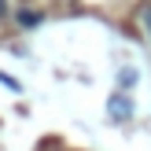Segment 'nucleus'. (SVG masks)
I'll use <instances>...</instances> for the list:
<instances>
[{
  "mask_svg": "<svg viewBox=\"0 0 151 151\" xmlns=\"http://www.w3.org/2000/svg\"><path fill=\"white\" fill-rule=\"evenodd\" d=\"M111 111H114V118H129V100L125 96H114L111 100Z\"/></svg>",
  "mask_w": 151,
  "mask_h": 151,
  "instance_id": "f257e3e1",
  "label": "nucleus"
},
{
  "mask_svg": "<svg viewBox=\"0 0 151 151\" xmlns=\"http://www.w3.org/2000/svg\"><path fill=\"white\" fill-rule=\"evenodd\" d=\"M19 22H22V26H37V22H41V15H33V11H19Z\"/></svg>",
  "mask_w": 151,
  "mask_h": 151,
  "instance_id": "f03ea898",
  "label": "nucleus"
},
{
  "mask_svg": "<svg viewBox=\"0 0 151 151\" xmlns=\"http://www.w3.org/2000/svg\"><path fill=\"white\" fill-rule=\"evenodd\" d=\"M140 22H144V29H147V41H151V4L140 11Z\"/></svg>",
  "mask_w": 151,
  "mask_h": 151,
  "instance_id": "7ed1b4c3",
  "label": "nucleus"
},
{
  "mask_svg": "<svg viewBox=\"0 0 151 151\" xmlns=\"http://www.w3.org/2000/svg\"><path fill=\"white\" fill-rule=\"evenodd\" d=\"M133 78H137L133 70H122V88H129V85H133Z\"/></svg>",
  "mask_w": 151,
  "mask_h": 151,
  "instance_id": "20e7f679",
  "label": "nucleus"
},
{
  "mask_svg": "<svg viewBox=\"0 0 151 151\" xmlns=\"http://www.w3.org/2000/svg\"><path fill=\"white\" fill-rule=\"evenodd\" d=\"M4 15H7V0H0V19H4Z\"/></svg>",
  "mask_w": 151,
  "mask_h": 151,
  "instance_id": "39448f33",
  "label": "nucleus"
}]
</instances>
